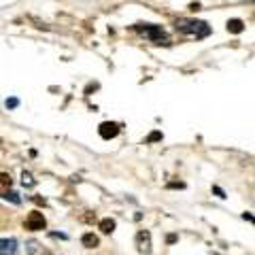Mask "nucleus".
<instances>
[{"mask_svg":"<svg viewBox=\"0 0 255 255\" xmlns=\"http://www.w3.org/2000/svg\"><path fill=\"white\" fill-rule=\"evenodd\" d=\"M2 198H6V200H13L15 204H19V198H17V194H13V191H6Z\"/></svg>","mask_w":255,"mask_h":255,"instance_id":"nucleus-11","label":"nucleus"},{"mask_svg":"<svg viewBox=\"0 0 255 255\" xmlns=\"http://www.w3.org/2000/svg\"><path fill=\"white\" fill-rule=\"evenodd\" d=\"M98 132H100V136L105 138V140H111V138H115L117 134H119V124H115V122H105V124H100Z\"/></svg>","mask_w":255,"mask_h":255,"instance_id":"nucleus-4","label":"nucleus"},{"mask_svg":"<svg viewBox=\"0 0 255 255\" xmlns=\"http://www.w3.org/2000/svg\"><path fill=\"white\" fill-rule=\"evenodd\" d=\"M45 226H47V219L41 211H32L26 217V221H23V228L30 230V232H41V230H45Z\"/></svg>","mask_w":255,"mask_h":255,"instance_id":"nucleus-3","label":"nucleus"},{"mask_svg":"<svg viewBox=\"0 0 255 255\" xmlns=\"http://www.w3.org/2000/svg\"><path fill=\"white\" fill-rule=\"evenodd\" d=\"M15 249V241L13 238H0V255H6Z\"/></svg>","mask_w":255,"mask_h":255,"instance_id":"nucleus-8","label":"nucleus"},{"mask_svg":"<svg viewBox=\"0 0 255 255\" xmlns=\"http://www.w3.org/2000/svg\"><path fill=\"white\" fill-rule=\"evenodd\" d=\"M11 183H13L11 174H6V172H0V196H4L6 191L11 189Z\"/></svg>","mask_w":255,"mask_h":255,"instance_id":"nucleus-6","label":"nucleus"},{"mask_svg":"<svg viewBox=\"0 0 255 255\" xmlns=\"http://www.w3.org/2000/svg\"><path fill=\"white\" fill-rule=\"evenodd\" d=\"M149 142H153V140H162V134H159V132H153V134H151V136L147 138Z\"/></svg>","mask_w":255,"mask_h":255,"instance_id":"nucleus-14","label":"nucleus"},{"mask_svg":"<svg viewBox=\"0 0 255 255\" xmlns=\"http://www.w3.org/2000/svg\"><path fill=\"white\" fill-rule=\"evenodd\" d=\"M136 30L142 32V34H145L147 38H151V41H153L155 45H162V43L168 45V38L164 36V30L159 28V26H153V23H138Z\"/></svg>","mask_w":255,"mask_h":255,"instance_id":"nucleus-2","label":"nucleus"},{"mask_svg":"<svg viewBox=\"0 0 255 255\" xmlns=\"http://www.w3.org/2000/svg\"><path fill=\"white\" fill-rule=\"evenodd\" d=\"M23 185H28V187H32V185H34V181H32V174H28V172H23Z\"/></svg>","mask_w":255,"mask_h":255,"instance_id":"nucleus-12","label":"nucleus"},{"mask_svg":"<svg viewBox=\"0 0 255 255\" xmlns=\"http://www.w3.org/2000/svg\"><path fill=\"white\" fill-rule=\"evenodd\" d=\"M17 105H19V100H17V98H9V100H6V109H15Z\"/></svg>","mask_w":255,"mask_h":255,"instance_id":"nucleus-13","label":"nucleus"},{"mask_svg":"<svg viewBox=\"0 0 255 255\" xmlns=\"http://www.w3.org/2000/svg\"><path fill=\"white\" fill-rule=\"evenodd\" d=\"M136 247L140 253L149 255L151 253V234L147 232V230H140V232L136 234Z\"/></svg>","mask_w":255,"mask_h":255,"instance_id":"nucleus-5","label":"nucleus"},{"mask_svg":"<svg viewBox=\"0 0 255 255\" xmlns=\"http://www.w3.org/2000/svg\"><path fill=\"white\" fill-rule=\"evenodd\" d=\"M81 243H83V247H87V249H96V247H98V236L87 232L81 236Z\"/></svg>","mask_w":255,"mask_h":255,"instance_id":"nucleus-7","label":"nucleus"},{"mask_svg":"<svg viewBox=\"0 0 255 255\" xmlns=\"http://www.w3.org/2000/svg\"><path fill=\"white\" fill-rule=\"evenodd\" d=\"M228 30H230V32H234V34L243 32V30H245L243 19H230V21H228Z\"/></svg>","mask_w":255,"mask_h":255,"instance_id":"nucleus-10","label":"nucleus"},{"mask_svg":"<svg viewBox=\"0 0 255 255\" xmlns=\"http://www.w3.org/2000/svg\"><path fill=\"white\" fill-rule=\"evenodd\" d=\"M115 226H117V223H115V219H111V217H107V219H102L100 221V232L102 234H111V232H113V230H115Z\"/></svg>","mask_w":255,"mask_h":255,"instance_id":"nucleus-9","label":"nucleus"},{"mask_svg":"<svg viewBox=\"0 0 255 255\" xmlns=\"http://www.w3.org/2000/svg\"><path fill=\"white\" fill-rule=\"evenodd\" d=\"M0 142H2V138H0Z\"/></svg>","mask_w":255,"mask_h":255,"instance_id":"nucleus-15","label":"nucleus"},{"mask_svg":"<svg viewBox=\"0 0 255 255\" xmlns=\"http://www.w3.org/2000/svg\"><path fill=\"white\" fill-rule=\"evenodd\" d=\"M177 30L187 36H196V38H204L211 32V28L206 26L204 21H198V19H179Z\"/></svg>","mask_w":255,"mask_h":255,"instance_id":"nucleus-1","label":"nucleus"}]
</instances>
